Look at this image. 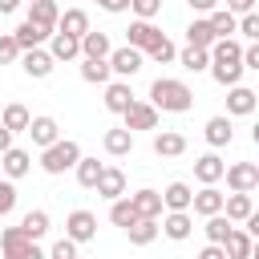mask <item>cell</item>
I'll return each instance as SVG.
<instances>
[{
	"mask_svg": "<svg viewBox=\"0 0 259 259\" xmlns=\"http://www.w3.org/2000/svg\"><path fill=\"white\" fill-rule=\"evenodd\" d=\"M93 190H97L101 198H117V194H125V174H121L117 166H101V174H97Z\"/></svg>",
	"mask_w": 259,
	"mask_h": 259,
	"instance_id": "cell-15",
	"label": "cell"
},
{
	"mask_svg": "<svg viewBox=\"0 0 259 259\" xmlns=\"http://www.w3.org/2000/svg\"><path fill=\"white\" fill-rule=\"evenodd\" d=\"M49 53H53V61H77V57H81V40L69 36V32H61V28H53Z\"/></svg>",
	"mask_w": 259,
	"mask_h": 259,
	"instance_id": "cell-14",
	"label": "cell"
},
{
	"mask_svg": "<svg viewBox=\"0 0 259 259\" xmlns=\"http://www.w3.org/2000/svg\"><path fill=\"white\" fill-rule=\"evenodd\" d=\"M243 69H259V45H255V40L243 49Z\"/></svg>",
	"mask_w": 259,
	"mask_h": 259,
	"instance_id": "cell-47",
	"label": "cell"
},
{
	"mask_svg": "<svg viewBox=\"0 0 259 259\" xmlns=\"http://www.w3.org/2000/svg\"><path fill=\"white\" fill-rule=\"evenodd\" d=\"M206 20H210V28H214V36H231L235 32V12H227V8H210L206 12Z\"/></svg>",
	"mask_w": 259,
	"mask_h": 259,
	"instance_id": "cell-38",
	"label": "cell"
},
{
	"mask_svg": "<svg viewBox=\"0 0 259 259\" xmlns=\"http://www.w3.org/2000/svg\"><path fill=\"white\" fill-rule=\"evenodd\" d=\"M77 40H81V57H109V49H113L109 32H93V28H85Z\"/></svg>",
	"mask_w": 259,
	"mask_h": 259,
	"instance_id": "cell-24",
	"label": "cell"
},
{
	"mask_svg": "<svg viewBox=\"0 0 259 259\" xmlns=\"http://www.w3.org/2000/svg\"><path fill=\"white\" fill-rule=\"evenodd\" d=\"M190 210L194 214H214V210H223V190L214 186V182H202V190L198 194H190Z\"/></svg>",
	"mask_w": 259,
	"mask_h": 259,
	"instance_id": "cell-12",
	"label": "cell"
},
{
	"mask_svg": "<svg viewBox=\"0 0 259 259\" xmlns=\"http://www.w3.org/2000/svg\"><path fill=\"white\" fill-rule=\"evenodd\" d=\"M125 235H130V243H134V247H146V243H154V239H158V219L138 214V219L125 227Z\"/></svg>",
	"mask_w": 259,
	"mask_h": 259,
	"instance_id": "cell-22",
	"label": "cell"
},
{
	"mask_svg": "<svg viewBox=\"0 0 259 259\" xmlns=\"http://www.w3.org/2000/svg\"><path fill=\"white\" fill-rule=\"evenodd\" d=\"M16 210V182L12 178H0V219Z\"/></svg>",
	"mask_w": 259,
	"mask_h": 259,
	"instance_id": "cell-42",
	"label": "cell"
},
{
	"mask_svg": "<svg viewBox=\"0 0 259 259\" xmlns=\"http://www.w3.org/2000/svg\"><path fill=\"white\" fill-rule=\"evenodd\" d=\"M49 255H53V259H73V255H77V243L65 235V239H57V243L49 247Z\"/></svg>",
	"mask_w": 259,
	"mask_h": 259,
	"instance_id": "cell-46",
	"label": "cell"
},
{
	"mask_svg": "<svg viewBox=\"0 0 259 259\" xmlns=\"http://www.w3.org/2000/svg\"><path fill=\"white\" fill-rule=\"evenodd\" d=\"M206 142L219 150V146H231V138H235V125H231V113H219V117H210L206 121Z\"/></svg>",
	"mask_w": 259,
	"mask_h": 259,
	"instance_id": "cell-18",
	"label": "cell"
},
{
	"mask_svg": "<svg viewBox=\"0 0 259 259\" xmlns=\"http://www.w3.org/2000/svg\"><path fill=\"white\" fill-rule=\"evenodd\" d=\"M227 89H231V93H227V113H231V117H247V113H255V101H259L255 89H247V85H239V81L227 85Z\"/></svg>",
	"mask_w": 259,
	"mask_h": 259,
	"instance_id": "cell-8",
	"label": "cell"
},
{
	"mask_svg": "<svg viewBox=\"0 0 259 259\" xmlns=\"http://www.w3.org/2000/svg\"><path fill=\"white\" fill-rule=\"evenodd\" d=\"M194 12H210V8H219V0H186Z\"/></svg>",
	"mask_w": 259,
	"mask_h": 259,
	"instance_id": "cell-50",
	"label": "cell"
},
{
	"mask_svg": "<svg viewBox=\"0 0 259 259\" xmlns=\"http://www.w3.org/2000/svg\"><path fill=\"white\" fill-rule=\"evenodd\" d=\"M53 65H57V61H53V53H49V49H40V45H36V49H20V69H24L28 77H36V81H40V77H49V73H53Z\"/></svg>",
	"mask_w": 259,
	"mask_h": 259,
	"instance_id": "cell-6",
	"label": "cell"
},
{
	"mask_svg": "<svg viewBox=\"0 0 259 259\" xmlns=\"http://www.w3.org/2000/svg\"><path fill=\"white\" fill-rule=\"evenodd\" d=\"M28 117H32V113H28L20 101H12V105H4V117H0V121H4L12 134H24V130H28Z\"/></svg>",
	"mask_w": 259,
	"mask_h": 259,
	"instance_id": "cell-36",
	"label": "cell"
},
{
	"mask_svg": "<svg viewBox=\"0 0 259 259\" xmlns=\"http://www.w3.org/2000/svg\"><path fill=\"white\" fill-rule=\"evenodd\" d=\"M101 166H105V162H97V158H85V154H81V158H77V166H73V170H77V182H81L85 190H93V182H97Z\"/></svg>",
	"mask_w": 259,
	"mask_h": 259,
	"instance_id": "cell-37",
	"label": "cell"
},
{
	"mask_svg": "<svg viewBox=\"0 0 259 259\" xmlns=\"http://www.w3.org/2000/svg\"><path fill=\"white\" fill-rule=\"evenodd\" d=\"M20 231H24L28 239H45V231H49V214H45V210H28V214L20 219Z\"/></svg>",
	"mask_w": 259,
	"mask_h": 259,
	"instance_id": "cell-39",
	"label": "cell"
},
{
	"mask_svg": "<svg viewBox=\"0 0 259 259\" xmlns=\"http://www.w3.org/2000/svg\"><path fill=\"white\" fill-rule=\"evenodd\" d=\"M206 69H210V77H214L219 85H235V81L243 77V61H210Z\"/></svg>",
	"mask_w": 259,
	"mask_h": 259,
	"instance_id": "cell-34",
	"label": "cell"
},
{
	"mask_svg": "<svg viewBox=\"0 0 259 259\" xmlns=\"http://www.w3.org/2000/svg\"><path fill=\"white\" fill-rule=\"evenodd\" d=\"M8 146H12V130H8V125H4V121H0V154H4V150H8Z\"/></svg>",
	"mask_w": 259,
	"mask_h": 259,
	"instance_id": "cell-52",
	"label": "cell"
},
{
	"mask_svg": "<svg viewBox=\"0 0 259 259\" xmlns=\"http://www.w3.org/2000/svg\"><path fill=\"white\" fill-rule=\"evenodd\" d=\"M57 16H61L57 0H28V20H36L45 28H57Z\"/></svg>",
	"mask_w": 259,
	"mask_h": 259,
	"instance_id": "cell-27",
	"label": "cell"
},
{
	"mask_svg": "<svg viewBox=\"0 0 259 259\" xmlns=\"http://www.w3.org/2000/svg\"><path fill=\"white\" fill-rule=\"evenodd\" d=\"M97 4H105V0H97Z\"/></svg>",
	"mask_w": 259,
	"mask_h": 259,
	"instance_id": "cell-54",
	"label": "cell"
},
{
	"mask_svg": "<svg viewBox=\"0 0 259 259\" xmlns=\"http://www.w3.org/2000/svg\"><path fill=\"white\" fill-rule=\"evenodd\" d=\"M174 61H178L182 69H190V73H202V69L210 65V53H206V49H194V45H186L182 53H174Z\"/></svg>",
	"mask_w": 259,
	"mask_h": 259,
	"instance_id": "cell-33",
	"label": "cell"
},
{
	"mask_svg": "<svg viewBox=\"0 0 259 259\" xmlns=\"http://www.w3.org/2000/svg\"><path fill=\"white\" fill-rule=\"evenodd\" d=\"M109 77H113V69H109L105 57H81V81H89V85H105Z\"/></svg>",
	"mask_w": 259,
	"mask_h": 259,
	"instance_id": "cell-20",
	"label": "cell"
},
{
	"mask_svg": "<svg viewBox=\"0 0 259 259\" xmlns=\"http://www.w3.org/2000/svg\"><path fill=\"white\" fill-rule=\"evenodd\" d=\"M198 259H227V251H223V243H206Z\"/></svg>",
	"mask_w": 259,
	"mask_h": 259,
	"instance_id": "cell-48",
	"label": "cell"
},
{
	"mask_svg": "<svg viewBox=\"0 0 259 259\" xmlns=\"http://www.w3.org/2000/svg\"><path fill=\"white\" fill-rule=\"evenodd\" d=\"M24 134L32 138V146H40V150H45L49 142H57V138H61V125H57V117H45V113H40V117H28V130H24Z\"/></svg>",
	"mask_w": 259,
	"mask_h": 259,
	"instance_id": "cell-11",
	"label": "cell"
},
{
	"mask_svg": "<svg viewBox=\"0 0 259 259\" xmlns=\"http://www.w3.org/2000/svg\"><path fill=\"white\" fill-rule=\"evenodd\" d=\"M16 57H20L16 36H12V32H0V65H8V61H16Z\"/></svg>",
	"mask_w": 259,
	"mask_h": 259,
	"instance_id": "cell-44",
	"label": "cell"
},
{
	"mask_svg": "<svg viewBox=\"0 0 259 259\" xmlns=\"http://www.w3.org/2000/svg\"><path fill=\"white\" fill-rule=\"evenodd\" d=\"M251 210H255V198H251V190H231V194H223V214H227L231 223H243Z\"/></svg>",
	"mask_w": 259,
	"mask_h": 259,
	"instance_id": "cell-13",
	"label": "cell"
},
{
	"mask_svg": "<svg viewBox=\"0 0 259 259\" xmlns=\"http://www.w3.org/2000/svg\"><path fill=\"white\" fill-rule=\"evenodd\" d=\"M28 166H32V158H28V150H20V146H8L4 154H0V174L4 178H24L28 174Z\"/></svg>",
	"mask_w": 259,
	"mask_h": 259,
	"instance_id": "cell-9",
	"label": "cell"
},
{
	"mask_svg": "<svg viewBox=\"0 0 259 259\" xmlns=\"http://www.w3.org/2000/svg\"><path fill=\"white\" fill-rule=\"evenodd\" d=\"M210 40H214L210 20H190V28H186V45H194V49H210Z\"/></svg>",
	"mask_w": 259,
	"mask_h": 259,
	"instance_id": "cell-35",
	"label": "cell"
},
{
	"mask_svg": "<svg viewBox=\"0 0 259 259\" xmlns=\"http://www.w3.org/2000/svg\"><path fill=\"white\" fill-rule=\"evenodd\" d=\"M101 146H105V154L121 158V154H130V150H134V130H125V125H117V130H105Z\"/></svg>",
	"mask_w": 259,
	"mask_h": 259,
	"instance_id": "cell-21",
	"label": "cell"
},
{
	"mask_svg": "<svg viewBox=\"0 0 259 259\" xmlns=\"http://www.w3.org/2000/svg\"><path fill=\"white\" fill-rule=\"evenodd\" d=\"M65 231H69L73 243H89V239L97 235V214H93V210H73L69 223H65Z\"/></svg>",
	"mask_w": 259,
	"mask_h": 259,
	"instance_id": "cell-10",
	"label": "cell"
},
{
	"mask_svg": "<svg viewBox=\"0 0 259 259\" xmlns=\"http://www.w3.org/2000/svg\"><path fill=\"white\" fill-rule=\"evenodd\" d=\"M223 251H227L231 259H251V251H255V235H251V231L231 227V231H227V239H223Z\"/></svg>",
	"mask_w": 259,
	"mask_h": 259,
	"instance_id": "cell-17",
	"label": "cell"
},
{
	"mask_svg": "<svg viewBox=\"0 0 259 259\" xmlns=\"http://www.w3.org/2000/svg\"><path fill=\"white\" fill-rule=\"evenodd\" d=\"M12 36H16V45H20V49H36V45H45V40L53 36V28H45V24H36V20H24Z\"/></svg>",
	"mask_w": 259,
	"mask_h": 259,
	"instance_id": "cell-19",
	"label": "cell"
},
{
	"mask_svg": "<svg viewBox=\"0 0 259 259\" xmlns=\"http://www.w3.org/2000/svg\"><path fill=\"white\" fill-rule=\"evenodd\" d=\"M223 166H227V162H223L219 154H202V158H194V178H198V182H219V178H223Z\"/></svg>",
	"mask_w": 259,
	"mask_h": 259,
	"instance_id": "cell-29",
	"label": "cell"
},
{
	"mask_svg": "<svg viewBox=\"0 0 259 259\" xmlns=\"http://www.w3.org/2000/svg\"><path fill=\"white\" fill-rule=\"evenodd\" d=\"M121 117H125V130H158V109L150 105V101H130L125 109H121Z\"/></svg>",
	"mask_w": 259,
	"mask_h": 259,
	"instance_id": "cell-5",
	"label": "cell"
},
{
	"mask_svg": "<svg viewBox=\"0 0 259 259\" xmlns=\"http://www.w3.org/2000/svg\"><path fill=\"white\" fill-rule=\"evenodd\" d=\"M0 251H4L8 259H40V255H45V251H40V243H36V239H28L20 227L0 231Z\"/></svg>",
	"mask_w": 259,
	"mask_h": 259,
	"instance_id": "cell-3",
	"label": "cell"
},
{
	"mask_svg": "<svg viewBox=\"0 0 259 259\" xmlns=\"http://www.w3.org/2000/svg\"><path fill=\"white\" fill-rule=\"evenodd\" d=\"M125 36H130V45H134V49H142V53H146V49H150V45H154V40H158L162 32H158V28L150 24V20H142V16H138V20H134V24L125 28Z\"/></svg>",
	"mask_w": 259,
	"mask_h": 259,
	"instance_id": "cell-23",
	"label": "cell"
},
{
	"mask_svg": "<svg viewBox=\"0 0 259 259\" xmlns=\"http://www.w3.org/2000/svg\"><path fill=\"white\" fill-rule=\"evenodd\" d=\"M101 8H105V12H125V8H130V0H105Z\"/></svg>",
	"mask_w": 259,
	"mask_h": 259,
	"instance_id": "cell-51",
	"label": "cell"
},
{
	"mask_svg": "<svg viewBox=\"0 0 259 259\" xmlns=\"http://www.w3.org/2000/svg\"><path fill=\"white\" fill-rule=\"evenodd\" d=\"M154 154H158V158H178V154H186V138L174 134V130H162V134L154 138Z\"/></svg>",
	"mask_w": 259,
	"mask_h": 259,
	"instance_id": "cell-26",
	"label": "cell"
},
{
	"mask_svg": "<svg viewBox=\"0 0 259 259\" xmlns=\"http://www.w3.org/2000/svg\"><path fill=\"white\" fill-rule=\"evenodd\" d=\"M190 194H194V190H190L186 182H170V186L162 190V206H166V210H190Z\"/></svg>",
	"mask_w": 259,
	"mask_h": 259,
	"instance_id": "cell-30",
	"label": "cell"
},
{
	"mask_svg": "<svg viewBox=\"0 0 259 259\" xmlns=\"http://www.w3.org/2000/svg\"><path fill=\"white\" fill-rule=\"evenodd\" d=\"M130 202H134L138 214H146V219H162V194H158V190H138V194H130Z\"/></svg>",
	"mask_w": 259,
	"mask_h": 259,
	"instance_id": "cell-31",
	"label": "cell"
},
{
	"mask_svg": "<svg viewBox=\"0 0 259 259\" xmlns=\"http://www.w3.org/2000/svg\"><path fill=\"white\" fill-rule=\"evenodd\" d=\"M223 178L231 190H255L259 186V166L255 162H235V166H223Z\"/></svg>",
	"mask_w": 259,
	"mask_h": 259,
	"instance_id": "cell-7",
	"label": "cell"
},
{
	"mask_svg": "<svg viewBox=\"0 0 259 259\" xmlns=\"http://www.w3.org/2000/svg\"><path fill=\"white\" fill-rule=\"evenodd\" d=\"M130 101H134V89L125 81H105V109L109 113H121Z\"/></svg>",
	"mask_w": 259,
	"mask_h": 259,
	"instance_id": "cell-25",
	"label": "cell"
},
{
	"mask_svg": "<svg viewBox=\"0 0 259 259\" xmlns=\"http://www.w3.org/2000/svg\"><path fill=\"white\" fill-rule=\"evenodd\" d=\"M251 8H255V0H227V12H235V16H243Z\"/></svg>",
	"mask_w": 259,
	"mask_h": 259,
	"instance_id": "cell-49",
	"label": "cell"
},
{
	"mask_svg": "<svg viewBox=\"0 0 259 259\" xmlns=\"http://www.w3.org/2000/svg\"><path fill=\"white\" fill-rule=\"evenodd\" d=\"M174 53H178V49H174V40H170L166 32L146 49V57H150V61H158V65H170V61H174Z\"/></svg>",
	"mask_w": 259,
	"mask_h": 259,
	"instance_id": "cell-41",
	"label": "cell"
},
{
	"mask_svg": "<svg viewBox=\"0 0 259 259\" xmlns=\"http://www.w3.org/2000/svg\"><path fill=\"white\" fill-rule=\"evenodd\" d=\"M158 231H166V239L182 243V239H190V231H194V219H190V210H170V214L162 219V227H158Z\"/></svg>",
	"mask_w": 259,
	"mask_h": 259,
	"instance_id": "cell-16",
	"label": "cell"
},
{
	"mask_svg": "<svg viewBox=\"0 0 259 259\" xmlns=\"http://www.w3.org/2000/svg\"><path fill=\"white\" fill-rule=\"evenodd\" d=\"M150 105L158 113H186L194 105V89L186 81H178V77H158L150 85Z\"/></svg>",
	"mask_w": 259,
	"mask_h": 259,
	"instance_id": "cell-1",
	"label": "cell"
},
{
	"mask_svg": "<svg viewBox=\"0 0 259 259\" xmlns=\"http://www.w3.org/2000/svg\"><path fill=\"white\" fill-rule=\"evenodd\" d=\"M134 219H138V210H134V202H130L125 194L109 198V223H113V227H121V231H125V227H130Z\"/></svg>",
	"mask_w": 259,
	"mask_h": 259,
	"instance_id": "cell-32",
	"label": "cell"
},
{
	"mask_svg": "<svg viewBox=\"0 0 259 259\" xmlns=\"http://www.w3.org/2000/svg\"><path fill=\"white\" fill-rule=\"evenodd\" d=\"M235 32H243L247 40H259V12H243V20H235Z\"/></svg>",
	"mask_w": 259,
	"mask_h": 259,
	"instance_id": "cell-43",
	"label": "cell"
},
{
	"mask_svg": "<svg viewBox=\"0 0 259 259\" xmlns=\"http://www.w3.org/2000/svg\"><path fill=\"white\" fill-rule=\"evenodd\" d=\"M20 8V0H0V16H8V12H16Z\"/></svg>",
	"mask_w": 259,
	"mask_h": 259,
	"instance_id": "cell-53",
	"label": "cell"
},
{
	"mask_svg": "<svg viewBox=\"0 0 259 259\" xmlns=\"http://www.w3.org/2000/svg\"><path fill=\"white\" fill-rule=\"evenodd\" d=\"M130 8H134L142 20H154V16L162 12V0H130Z\"/></svg>",
	"mask_w": 259,
	"mask_h": 259,
	"instance_id": "cell-45",
	"label": "cell"
},
{
	"mask_svg": "<svg viewBox=\"0 0 259 259\" xmlns=\"http://www.w3.org/2000/svg\"><path fill=\"white\" fill-rule=\"evenodd\" d=\"M77 158H81V146L73 138H57V142H49L40 150V170L45 174H65V170L77 166Z\"/></svg>",
	"mask_w": 259,
	"mask_h": 259,
	"instance_id": "cell-2",
	"label": "cell"
},
{
	"mask_svg": "<svg viewBox=\"0 0 259 259\" xmlns=\"http://www.w3.org/2000/svg\"><path fill=\"white\" fill-rule=\"evenodd\" d=\"M57 28L69 32V36H81V32L89 28V12H85V8H65V12L57 16Z\"/></svg>",
	"mask_w": 259,
	"mask_h": 259,
	"instance_id": "cell-28",
	"label": "cell"
},
{
	"mask_svg": "<svg viewBox=\"0 0 259 259\" xmlns=\"http://www.w3.org/2000/svg\"><path fill=\"white\" fill-rule=\"evenodd\" d=\"M109 69L117 73V77H134L142 65H146V53L142 49H134V45H125V49H109Z\"/></svg>",
	"mask_w": 259,
	"mask_h": 259,
	"instance_id": "cell-4",
	"label": "cell"
},
{
	"mask_svg": "<svg viewBox=\"0 0 259 259\" xmlns=\"http://www.w3.org/2000/svg\"><path fill=\"white\" fill-rule=\"evenodd\" d=\"M231 227H235V223H231L223 210H214V214H206V227H202V231H206V239H210V243H223Z\"/></svg>",
	"mask_w": 259,
	"mask_h": 259,
	"instance_id": "cell-40",
	"label": "cell"
}]
</instances>
